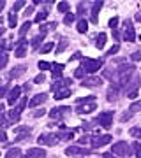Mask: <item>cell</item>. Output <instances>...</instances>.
<instances>
[{
	"instance_id": "obj_1",
	"label": "cell",
	"mask_w": 141,
	"mask_h": 158,
	"mask_svg": "<svg viewBox=\"0 0 141 158\" xmlns=\"http://www.w3.org/2000/svg\"><path fill=\"white\" fill-rule=\"evenodd\" d=\"M111 153L115 155V156H118V158H129L134 155V151H132V146L130 144H127L125 141H118V142H115L111 146Z\"/></svg>"
},
{
	"instance_id": "obj_2",
	"label": "cell",
	"mask_w": 141,
	"mask_h": 158,
	"mask_svg": "<svg viewBox=\"0 0 141 158\" xmlns=\"http://www.w3.org/2000/svg\"><path fill=\"white\" fill-rule=\"evenodd\" d=\"M113 118H115V113L113 111H104V113H99V116L95 118V123H99L102 128H111L113 127Z\"/></svg>"
},
{
	"instance_id": "obj_3",
	"label": "cell",
	"mask_w": 141,
	"mask_h": 158,
	"mask_svg": "<svg viewBox=\"0 0 141 158\" xmlns=\"http://www.w3.org/2000/svg\"><path fill=\"white\" fill-rule=\"evenodd\" d=\"M102 67V60H92V58H85L81 62V69L86 74H95Z\"/></svg>"
},
{
	"instance_id": "obj_4",
	"label": "cell",
	"mask_w": 141,
	"mask_h": 158,
	"mask_svg": "<svg viewBox=\"0 0 141 158\" xmlns=\"http://www.w3.org/2000/svg\"><path fill=\"white\" fill-rule=\"evenodd\" d=\"M65 155H67V156H73V158H85V156H88V155H92V151L86 149V148L69 146L67 149H65Z\"/></svg>"
},
{
	"instance_id": "obj_5",
	"label": "cell",
	"mask_w": 141,
	"mask_h": 158,
	"mask_svg": "<svg viewBox=\"0 0 141 158\" xmlns=\"http://www.w3.org/2000/svg\"><path fill=\"white\" fill-rule=\"evenodd\" d=\"M124 40H127V42H134L136 40V32H134V27H132L130 19L124 21Z\"/></svg>"
},
{
	"instance_id": "obj_6",
	"label": "cell",
	"mask_w": 141,
	"mask_h": 158,
	"mask_svg": "<svg viewBox=\"0 0 141 158\" xmlns=\"http://www.w3.org/2000/svg\"><path fill=\"white\" fill-rule=\"evenodd\" d=\"M56 141H58V135L56 134H41L37 142L41 146H55Z\"/></svg>"
},
{
	"instance_id": "obj_7",
	"label": "cell",
	"mask_w": 141,
	"mask_h": 158,
	"mask_svg": "<svg viewBox=\"0 0 141 158\" xmlns=\"http://www.w3.org/2000/svg\"><path fill=\"white\" fill-rule=\"evenodd\" d=\"M111 139L113 137L111 135H94L90 139V144H92V148H102V146H106V144H109L111 142Z\"/></svg>"
},
{
	"instance_id": "obj_8",
	"label": "cell",
	"mask_w": 141,
	"mask_h": 158,
	"mask_svg": "<svg viewBox=\"0 0 141 158\" xmlns=\"http://www.w3.org/2000/svg\"><path fill=\"white\" fill-rule=\"evenodd\" d=\"M71 113V107H67V106H62V107H55V109H51L50 111V118H53V119H62V118H65L67 114Z\"/></svg>"
},
{
	"instance_id": "obj_9",
	"label": "cell",
	"mask_w": 141,
	"mask_h": 158,
	"mask_svg": "<svg viewBox=\"0 0 141 158\" xmlns=\"http://www.w3.org/2000/svg\"><path fill=\"white\" fill-rule=\"evenodd\" d=\"M97 109V104L95 102H85V104H78L76 106V113L79 114H90L92 111Z\"/></svg>"
},
{
	"instance_id": "obj_10",
	"label": "cell",
	"mask_w": 141,
	"mask_h": 158,
	"mask_svg": "<svg viewBox=\"0 0 141 158\" xmlns=\"http://www.w3.org/2000/svg\"><path fill=\"white\" fill-rule=\"evenodd\" d=\"M20 97H21V88H20V86L11 88L9 93H7V104H9V106H14V104L20 100Z\"/></svg>"
},
{
	"instance_id": "obj_11",
	"label": "cell",
	"mask_w": 141,
	"mask_h": 158,
	"mask_svg": "<svg viewBox=\"0 0 141 158\" xmlns=\"http://www.w3.org/2000/svg\"><path fill=\"white\" fill-rule=\"evenodd\" d=\"M81 85L85 88H99L102 85V77H97V76H88V77L83 79V83Z\"/></svg>"
},
{
	"instance_id": "obj_12",
	"label": "cell",
	"mask_w": 141,
	"mask_h": 158,
	"mask_svg": "<svg viewBox=\"0 0 141 158\" xmlns=\"http://www.w3.org/2000/svg\"><path fill=\"white\" fill-rule=\"evenodd\" d=\"M122 93V88H120L118 83H111V86L108 88V100L109 102H115L118 98V95Z\"/></svg>"
},
{
	"instance_id": "obj_13",
	"label": "cell",
	"mask_w": 141,
	"mask_h": 158,
	"mask_svg": "<svg viewBox=\"0 0 141 158\" xmlns=\"http://www.w3.org/2000/svg\"><path fill=\"white\" fill-rule=\"evenodd\" d=\"M16 44V48H14V56H18V58H23L25 55H27V40L25 39H20L18 42H14Z\"/></svg>"
},
{
	"instance_id": "obj_14",
	"label": "cell",
	"mask_w": 141,
	"mask_h": 158,
	"mask_svg": "<svg viewBox=\"0 0 141 158\" xmlns=\"http://www.w3.org/2000/svg\"><path fill=\"white\" fill-rule=\"evenodd\" d=\"M46 156V151L42 148H32V149H28L21 158H44Z\"/></svg>"
},
{
	"instance_id": "obj_15",
	"label": "cell",
	"mask_w": 141,
	"mask_h": 158,
	"mask_svg": "<svg viewBox=\"0 0 141 158\" xmlns=\"http://www.w3.org/2000/svg\"><path fill=\"white\" fill-rule=\"evenodd\" d=\"M46 100H48V95H46V93H37L35 97H32V98L28 100V106H30V107H37V106H42Z\"/></svg>"
},
{
	"instance_id": "obj_16",
	"label": "cell",
	"mask_w": 141,
	"mask_h": 158,
	"mask_svg": "<svg viewBox=\"0 0 141 158\" xmlns=\"http://www.w3.org/2000/svg\"><path fill=\"white\" fill-rule=\"evenodd\" d=\"M27 72V65H18V67H14L9 72V79H16L20 77V76H23V74Z\"/></svg>"
},
{
	"instance_id": "obj_17",
	"label": "cell",
	"mask_w": 141,
	"mask_h": 158,
	"mask_svg": "<svg viewBox=\"0 0 141 158\" xmlns=\"http://www.w3.org/2000/svg\"><path fill=\"white\" fill-rule=\"evenodd\" d=\"M90 7H92V23H97V21H99V18H97V14H99V11H101L102 2H92V4H90Z\"/></svg>"
},
{
	"instance_id": "obj_18",
	"label": "cell",
	"mask_w": 141,
	"mask_h": 158,
	"mask_svg": "<svg viewBox=\"0 0 141 158\" xmlns=\"http://www.w3.org/2000/svg\"><path fill=\"white\" fill-rule=\"evenodd\" d=\"M69 95H71V86H64V88H60V90L55 91V98H56V100L67 98Z\"/></svg>"
},
{
	"instance_id": "obj_19",
	"label": "cell",
	"mask_w": 141,
	"mask_h": 158,
	"mask_svg": "<svg viewBox=\"0 0 141 158\" xmlns=\"http://www.w3.org/2000/svg\"><path fill=\"white\" fill-rule=\"evenodd\" d=\"M56 135H58V139H62V141H71V139L74 137V134H73V130L60 128V132H58Z\"/></svg>"
},
{
	"instance_id": "obj_20",
	"label": "cell",
	"mask_w": 141,
	"mask_h": 158,
	"mask_svg": "<svg viewBox=\"0 0 141 158\" xmlns=\"http://www.w3.org/2000/svg\"><path fill=\"white\" fill-rule=\"evenodd\" d=\"M7 118L11 119L12 123H16L18 119H20V114H21V111H20V109L18 107H14V109H11V111H7Z\"/></svg>"
},
{
	"instance_id": "obj_21",
	"label": "cell",
	"mask_w": 141,
	"mask_h": 158,
	"mask_svg": "<svg viewBox=\"0 0 141 158\" xmlns=\"http://www.w3.org/2000/svg\"><path fill=\"white\" fill-rule=\"evenodd\" d=\"M106 39H108V35L106 34H99L95 37V48L97 49H102L104 46H106Z\"/></svg>"
},
{
	"instance_id": "obj_22",
	"label": "cell",
	"mask_w": 141,
	"mask_h": 158,
	"mask_svg": "<svg viewBox=\"0 0 141 158\" xmlns=\"http://www.w3.org/2000/svg\"><path fill=\"white\" fill-rule=\"evenodd\" d=\"M21 149L20 148H11L9 151L6 153V158H21Z\"/></svg>"
},
{
	"instance_id": "obj_23",
	"label": "cell",
	"mask_w": 141,
	"mask_h": 158,
	"mask_svg": "<svg viewBox=\"0 0 141 158\" xmlns=\"http://www.w3.org/2000/svg\"><path fill=\"white\" fill-rule=\"evenodd\" d=\"M62 70H64V63H55L53 65V70H51L53 77H60L62 76Z\"/></svg>"
},
{
	"instance_id": "obj_24",
	"label": "cell",
	"mask_w": 141,
	"mask_h": 158,
	"mask_svg": "<svg viewBox=\"0 0 141 158\" xmlns=\"http://www.w3.org/2000/svg\"><path fill=\"white\" fill-rule=\"evenodd\" d=\"M30 27H32V23L30 21H25L21 25V28H20V39H25V35H27V32L30 30Z\"/></svg>"
},
{
	"instance_id": "obj_25",
	"label": "cell",
	"mask_w": 141,
	"mask_h": 158,
	"mask_svg": "<svg viewBox=\"0 0 141 158\" xmlns=\"http://www.w3.org/2000/svg\"><path fill=\"white\" fill-rule=\"evenodd\" d=\"M48 18V9H41L37 14H35V23H42Z\"/></svg>"
},
{
	"instance_id": "obj_26",
	"label": "cell",
	"mask_w": 141,
	"mask_h": 158,
	"mask_svg": "<svg viewBox=\"0 0 141 158\" xmlns=\"http://www.w3.org/2000/svg\"><path fill=\"white\" fill-rule=\"evenodd\" d=\"M86 30H88V21L83 18V19H79V21H78V32H79V34H85Z\"/></svg>"
},
{
	"instance_id": "obj_27",
	"label": "cell",
	"mask_w": 141,
	"mask_h": 158,
	"mask_svg": "<svg viewBox=\"0 0 141 158\" xmlns=\"http://www.w3.org/2000/svg\"><path fill=\"white\" fill-rule=\"evenodd\" d=\"M56 28V23H46V25H41V34H48L50 30H55Z\"/></svg>"
},
{
	"instance_id": "obj_28",
	"label": "cell",
	"mask_w": 141,
	"mask_h": 158,
	"mask_svg": "<svg viewBox=\"0 0 141 158\" xmlns=\"http://www.w3.org/2000/svg\"><path fill=\"white\" fill-rule=\"evenodd\" d=\"M7 19H9V27H11V28H14V27H16V23H18V16H16V12L11 11V12H9V16H7Z\"/></svg>"
},
{
	"instance_id": "obj_29",
	"label": "cell",
	"mask_w": 141,
	"mask_h": 158,
	"mask_svg": "<svg viewBox=\"0 0 141 158\" xmlns=\"http://www.w3.org/2000/svg\"><path fill=\"white\" fill-rule=\"evenodd\" d=\"M69 2H58L56 4V9H58V12H65V14H69Z\"/></svg>"
},
{
	"instance_id": "obj_30",
	"label": "cell",
	"mask_w": 141,
	"mask_h": 158,
	"mask_svg": "<svg viewBox=\"0 0 141 158\" xmlns=\"http://www.w3.org/2000/svg\"><path fill=\"white\" fill-rule=\"evenodd\" d=\"M0 125H2L4 128H7V127H11V125H14V123H12L11 119L7 118V114L4 113V114H2V116H0Z\"/></svg>"
},
{
	"instance_id": "obj_31",
	"label": "cell",
	"mask_w": 141,
	"mask_h": 158,
	"mask_svg": "<svg viewBox=\"0 0 141 158\" xmlns=\"http://www.w3.org/2000/svg\"><path fill=\"white\" fill-rule=\"evenodd\" d=\"M67 46H69V40L67 39H62V40H60V44L56 46V55H60V53L67 48Z\"/></svg>"
},
{
	"instance_id": "obj_32",
	"label": "cell",
	"mask_w": 141,
	"mask_h": 158,
	"mask_svg": "<svg viewBox=\"0 0 141 158\" xmlns=\"http://www.w3.org/2000/svg\"><path fill=\"white\" fill-rule=\"evenodd\" d=\"M7 62H9V55H7L6 51H4V53H0V69L6 67Z\"/></svg>"
},
{
	"instance_id": "obj_33",
	"label": "cell",
	"mask_w": 141,
	"mask_h": 158,
	"mask_svg": "<svg viewBox=\"0 0 141 158\" xmlns=\"http://www.w3.org/2000/svg\"><path fill=\"white\" fill-rule=\"evenodd\" d=\"M85 11H86V4L85 2H78V16L83 19V16H85Z\"/></svg>"
},
{
	"instance_id": "obj_34",
	"label": "cell",
	"mask_w": 141,
	"mask_h": 158,
	"mask_svg": "<svg viewBox=\"0 0 141 158\" xmlns=\"http://www.w3.org/2000/svg\"><path fill=\"white\" fill-rule=\"evenodd\" d=\"M132 151H134V155L138 158H141V142H132Z\"/></svg>"
},
{
	"instance_id": "obj_35",
	"label": "cell",
	"mask_w": 141,
	"mask_h": 158,
	"mask_svg": "<svg viewBox=\"0 0 141 158\" xmlns=\"http://www.w3.org/2000/svg\"><path fill=\"white\" fill-rule=\"evenodd\" d=\"M44 37H46L44 34H41V35H37V37H34V39H32V48H37V46L44 40Z\"/></svg>"
},
{
	"instance_id": "obj_36",
	"label": "cell",
	"mask_w": 141,
	"mask_h": 158,
	"mask_svg": "<svg viewBox=\"0 0 141 158\" xmlns=\"http://www.w3.org/2000/svg\"><path fill=\"white\" fill-rule=\"evenodd\" d=\"M74 77H78V79H85L86 77V72H85L81 67H78L76 69V72H74Z\"/></svg>"
},
{
	"instance_id": "obj_37",
	"label": "cell",
	"mask_w": 141,
	"mask_h": 158,
	"mask_svg": "<svg viewBox=\"0 0 141 158\" xmlns=\"http://www.w3.org/2000/svg\"><path fill=\"white\" fill-rule=\"evenodd\" d=\"M74 19H76V16H74L73 12H69V14H65V18H64V23H65V25H71V23H74Z\"/></svg>"
},
{
	"instance_id": "obj_38",
	"label": "cell",
	"mask_w": 141,
	"mask_h": 158,
	"mask_svg": "<svg viewBox=\"0 0 141 158\" xmlns=\"http://www.w3.org/2000/svg\"><path fill=\"white\" fill-rule=\"evenodd\" d=\"M118 49H120V44H115L111 49H108L106 56H113V55H117V53H118Z\"/></svg>"
},
{
	"instance_id": "obj_39",
	"label": "cell",
	"mask_w": 141,
	"mask_h": 158,
	"mask_svg": "<svg viewBox=\"0 0 141 158\" xmlns=\"http://www.w3.org/2000/svg\"><path fill=\"white\" fill-rule=\"evenodd\" d=\"M53 46H55L53 42H46V44L42 46V48H41V51H42V55H44V53H50V51L53 49Z\"/></svg>"
},
{
	"instance_id": "obj_40",
	"label": "cell",
	"mask_w": 141,
	"mask_h": 158,
	"mask_svg": "<svg viewBox=\"0 0 141 158\" xmlns=\"http://www.w3.org/2000/svg\"><path fill=\"white\" fill-rule=\"evenodd\" d=\"M9 90H11V86H9V85L0 86V97H6L7 93H9Z\"/></svg>"
},
{
	"instance_id": "obj_41",
	"label": "cell",
	"mask_w": 141,
	"mask_h": 158,
	"mask_svg": "<svg viewBox=\"0 0 141 158\" xmlns=\"http://www.w3.org/2000/svg\"><path fill=\"white\" fill-rule=\"evenodd\" d=\"M129 134H130L132 137H138V139H141V128H136V127H134V128H130Z\"/></svg>"
},
{
	"instance_id": "obj_42",
	"label": "cell",
	"mask_w": 141,
	"mask_h": 158,
	"mask_svg": "<svg viewBox=\"0 0 141 158\" xmlns=\"http://www.w3.org/2000/svg\"><path fill=\"white\" fill-rule=\"evenodd\" d=\"M129 111H132V113H138V111H141V102H134V104L129 107Z\"/></svg>"
},
{
	"instance_id": "obj_43",
	"label": "cell",
	"mask_w": 141,
	"mask_h": 158,
	"mask_svg": "<svg viewBox=\"0 0 141 158\" xmlns=\"http://www.w3.org/2000/svg\"><path fill=\"white\" fill-rule=\"evenodd\" d=\"M117 25H118V18H111V19H109V28L117 30Z\"/></svg>"
},
{
	"instance_id": "obj_44",
	"label": "cell",
	"mask_w": 141,
	"mask_h": 158,
	"mask_svg": "<svg viewBox=\"0 0 141 158\" xmlns=\"http://www.w3.org/2000/svg\"><path fill=\"white\" fill-rule=\"evenodd\" d=\"M130 60H132V62H139V60H141V51L132 53V55H130Z\"/></svg>"
},
{
	"instance_id": "obj_45",
	"label": "cell",
	"mask_w": 141,
	"mask_h": 158,
	"mask_svg": "<svg viewBox=\"0 0 141 158\" xmlns=\"http://www.w3.org/2000/svg\"><path fill=\"white\" fill-rule=\"evenodd\" d=\"M28 137H30V134H20V135H16L14 142H21V141H25V139H28Z\"/></svg>"
},
{
	"instance_id": "obj_46",
	"label": "cell",
	"mask_w": 141,
	"mask_h": 158,
	"mask_svg": "<svg viewBox=\"0 0 141 158\" xmlns=\"http://www.w3.org/2000/svg\"><path fill=\"white\" fill-rule=\"evenodd\" d=\"M44 74H39V76H35V77H34V83H35V85H41V83H44Z\"/></svg>"
},
{
	"instance_id": "obj_47",
	"label": "cell",
	"mask_w": 141,
	"mask_h": 158,
	"mask_svg": "<svg viewBox=\"0 0 141 158\" xmlns=\"http://www.w3.org/2000/svg\"><path fill=\"white\" fill-rule=\"evenodd\" d=\"M50 67H53L51 63H48V62H39V69H41V70H48Z\"/></svg>"
},
{
	"instance_id": "obj_48",
	"label": "cell",
	"mask_w": 141,
	"mask_h": 158,
	"mask_svg": "<svg viewBox=\"0 0 141 158\" xmlns=\"http://www.w3.org/2000/svg\"><path fill=\"white\" fill-rule=\"evenodd\" d=\"M132 114H134V113H132V111H129V113H124V114H122V118H120V119H122V121H129V119L132 118Z\"/></svg>"
},
{
	"instance_id": "obj_49",
	"label": "cell",
	"mask_w": 141,
	"mask_h": 158,
	"mask_svg": "<svg viewBox=\"0 0 141 158\" xmlns=\"http://www.w3.org/2000/svg\"><path fill=\"white\" fill-rule=\"evenodd\" d=\"M21 7H25V2H16V4H14V6H12V11L16 12V11H20V9H21Z\"/></svg>"
},
{
	"instance_id": "obj_50",
	"label": "cell",
	"mask_w": 141,
	"mask_h": 158,
	"mask_svg": "<svg viewBox=\"0 0 141 158\" xmlns=\"http://www.w3.org/2000/svg\"><path fill=\"white\" fill-rule=\"evenodd\" d=\"M44 109H37V111H35V113H32V116H34V118H41V116H44Z\"/></svg>"
},
{
	"instance_id": "obj_51",
	"label": "cell",
	"mask_w": 141,
	"mask_h": 158,
	"mask_svg": "<svg viewBox=\"0 0 141 158\" xmlns=\"http://www.w3.org/2000/svg\"><path fill=\"white\" fill-rule=\"evenodd\" d=\"M90 139H92V137H88V135H83V137H81V139L78 141V144H88V142H90Z\"/></svg>"
},
{
	"instance_id": "obj_52",
	"label": "cell",
	"mask_w": 141,
	"mask_h": 158,
	"mask_svg": "<svg viewBox=\"0 0 141 158\" xmlns=\"http://www.w3.org/2000/svg\"><path fill=\"white\" fill-rule=\"evenodd\" d=\"M32 12H34V4H32V6H28L27 7V11H25V16H30V14H32Z\"/></svg>"
},
{
	"instance_id": "obj_53",
	"label": "cell",
	"mask_w": 141,
	"mask_h": 158,
	"mask_svg": "<svg viewBox=\"0 0 141 158\" xmlns=\"http://www.w3.org/2000/svg\"><path fill=\"white\" fill-rule=\"evenodd\" d=\"M27 98H21V102H20V106H18V109H20V111H23V109H25V106H27Z\"/></svg>"
},
{
	"instance_id": "obj_54",
	"label": "cell",
	"mask_w": 141,
	"mask_h": 158,
	"mask_svg": "<svg viewBox=\"0 0 141 158\" xmlns=\"http://www.w3.org/2000/svg\"><path fill=\"white\" fill-rule=\"evenodd\" d=\"M7 141V134L4 130H0V142H6Z\"/></svg>"
},
{
	"instance_id": "obj_55",
	"label": "cell",
	"mask_w": 141,
	"mask_h": 158,
	"mask_svg": "<svg viewBox=\"0 0 141 158\" xmlns=\"http://www.w3.org/2000/svg\"><path fill=\"white\" fill-rule=\"evenodd\" d=\"M113 37H115V40H118V39H120V32H118V28L113 30Z\"/></svg>"
},
{
	"instance_id": "obj_56",
	"label": "cell",
	"mask_w": 141,
	"mask_h": 158,
	"mask_svg": "<svg viewBox=\"0 0 141 158\" xmlns=\"http://www.w3.org/2000/svg\"><path fill=\"white\" fill-rule=\"evenodd\" d=\"M78 58H81V53H79V51H76L73 56H71V60H78Z\"/></svg>"
},
{
	"instance_id": "obj_57",
	"label": "cell",
	"mask_w": 141,
	"mask_h": 158,
	"mask_svg": "<svg viewBox=\"0 0 141 158\" xmlns=\"http://www.w3.org/2000/svg\"><path fill=\"white\" fill-rule=\"evenodd\" d=\"M102 158H117L113 153H102Z\"/></svg>"
},
{
	"instance_id": "obj_58",
	"label": "cell",
	"mask_w": 141,
	"mask_h": 158,
	"mask_svg": "<svg viewBox=\"0 0 141 158\" xmlns=\"http://www.w3.org/2000/svg\"><path fill=\"white\" fill-rule=\"evenodd\" d=\"M136 21L141 23V12H138V14H136Z\"/></svg>"
},
{
	"instance_id": "obj_59",
	"label": "cell",
	"mask_w": 141,
	"mask_h": 158,
	"mask_svg": "<svg viewBox=\"0 0 141 158\" xmlns=\"http://www.w3.org/2000/svg\"><path fill=\"white\" fill-rule=\"evenodd\" d=\"M4 109H6V107H4V104H2V102H0V116H2V114H4Z\"/></svg>"
},
{
	"instance_id": "obj_60",
	"label": "cell",
	"mask_w": 141,
	"mask_h": 158,
	"mask_svg": "<svg viewBox=\"0 0 141 158\" xmlns=\"http://www.w3.org/2000/svg\"><path fill=\"white\" fill-rule=\"evenodd\" d=\"M4 7H6V2H0V11H2Z\"/></svg>"
},
{
	"instance_id": "obj_61",
	"label": "cell",
	"mask_w": 141,
	"mask_h": 158,
	"mask_svg": "<svg viewBox=\"0 0 141 158\" xmlns=\"http://www.w3.org/2000/svg\"><path fill=\"white\" fill-rule=\"evenodd\" d=\"M2 23H4V19H2V16H0V32L4 30V28H2Z\"/></svg>"
},
{
	"instance_id": "obj_62",
	"label": "cell",
	"mask_w": 141,
	"mask_h": 158,
	"mask_svg": "<svg viewBox=\"0 0 141 158\" xmlns=\"http://www.w3.org/2000/svg\"><path fill=\"white\" fill-rule=\"evenodd\" d=\"M2 34H4V32H0V35H2Z\"/></svg>"
},
{
	"instance_id": "obj_63",
	"label": "cell",
	"mask_w": 141,
	"mask_h": 158,
	"mask_svg": "<svg viewBox=\"0 0 141 158\" xmlns=\"http://www.w3.org/2000/svg\"><path fill=\"white\" fill-rule=\"evenodd\" d=\"M0 156H2V153H0Z\"/></svg>"
}]
</instances>
